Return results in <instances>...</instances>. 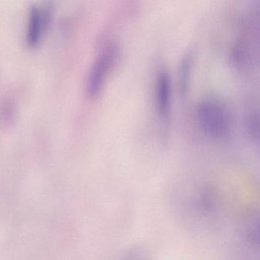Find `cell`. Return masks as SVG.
<instances>
[{
    "label": "cell",
    "instance_id": "cell-1",
    "mask_svg": "<svg viewBox=\"0 0 260 260\" xmlns=\"http://www.w3.org/2000/svg\"><path fill=\"white\" fill-rule=\"evenodd\" d=\"M196 113L199 125L207 136L215 141L231 137L234 119L226 105L215 99H205L198 104Z\"/></svg>",
    "mask_w": 260,
    "mask_h": 260
},
{
    "label": "cell",
    "instance_id": "cell-2",
    "mask_svg": "<svg viewBox=\"0 0 260 260\" xmlns=\"http://www.w3.org/2000/svg\"><path fill=\"white\" fill-rule=\"evenodd\" d=\"M117 57L118 49L115 47H109L92 65L87 81V93L91 99L97 98L101 93Z\"/></svg>",
    "mask_w": 260,
    "mask_h": 260
},
{
    "label": "cell",
    "instance_id": "cell-3",
    "mask_svg": "<svg viewBox=\"0 0 260 260\" xmlns=\"http://www.w3.org/2000/svg\"><path fill=\"white\" fill-rule=\"evenodd\" d=\"M156 106L159 118L162 124L167 123L171 109L172 81L167 71L158 74L156 86Z\"/></svg>",
    "mask_w": 260,
    "mask_h": 260
},
{
    "label": "cell",
    "instance_id": "cell-4",
    "mask_svg": "<svg viewBox=\"0 0 260 260\" xmlns=\"http://www.w3.org/2000/svg\"><path fill=\"white\" fill-rule=\"evenodd\" d=\"M45 31L46 30L42 22L40 9L36 5H32L30 8L27 33V44L30 48H36L39 45L42 33Z\"/></svg>",
    "mask_w": 260,
    "mask_h": 260
},
{
    "label": "cell",
    "instance_id": "cell-5",
    "mask_svg": "<svg viewBox=\"0 0 260 260\" xmlns=\"http://www.w3.org/2000/svg\"><path fill=\"white\" fill-rule=\"evenodd\" d=\"M191 58L186 56L181 63L179 69V91L182 98H185L189 88L190 76H191Z\"/></svg>",
    "mask_w": 260,
    "mask_h": 260
},
{
    "label": "cell",
    "instance_id": "cell-6",
    "mask_svg": "<svg viewBox=\"0 0 260 260\" xmlns=\"http://www.w3.org/2000/svg\"><path fill=\"white\" fill-rule=\"evenodd\" d=\"M244 125L248 137L254 142L259 140V127H258V113L256 111H250L245 117Z\"/></svg>",
    "mask_w": 260,
    "mask_h": 260
},
{
    "label": "cell",
    "instance_id": "cell-7",
    "mask_svg": "<svg viewBox=\"0 0 260 260\" xmlns=\"http://www.w3.org/2000/svg\"><path fill=\"white\" fill-rule=\"evenodd\" d=\"M246 237L250 243L254 245L258 244V223L251 225L246 231Z\"/></svg>",
    "mask_w": 260,
    "mask_h": 260
}]
</instances>
